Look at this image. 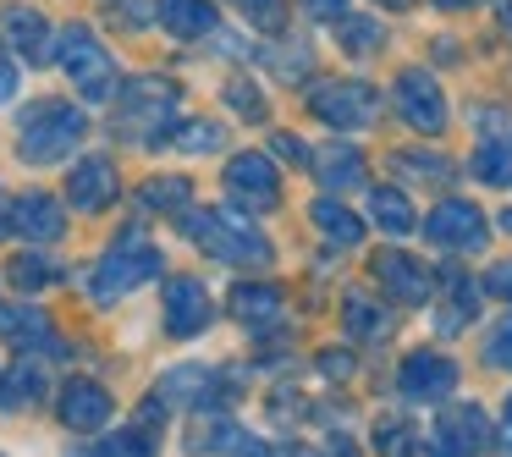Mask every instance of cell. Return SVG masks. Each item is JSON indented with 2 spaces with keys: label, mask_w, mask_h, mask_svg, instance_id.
<instances>
[{
  "label": "cell",
  "mask_w": 512,
  "mask_h": 457,
  "mask_svg": "<svg viewBox=\"0 0 512 457\" xmlns=\"http://www.w3.org/2000/svg\"><path fill=\"white\" fill-rule=\"evenodd\" d=\"M177 226H182V237H193V243H199L210 259H221V265H270V259H276L270 237L259 232L254 221H243V215L182 210V215H177Z\"/></svg>",
  "instance_id": "cell-1"
},
{
  "label": "cell",
  "mask_w": 512,
  "mask_h": 457,
  "mask_svg": "<svg viewBox=\"0 0 512 457\" xmlns=\"http://www.w3.org/2000/svg\"><path fill=\"white\" fill-rule=\"evenodd\" d=\"M221 369H204V364H177V369H166L160 375V386H155V397L166 402V408H215V402L226 397V386H221Z\"/></svg>",
  "instance_id": "cell-15"
},
{
  "label": "cell",
  "mask_w": 512,
  "mask_h": 457,
  "mask_svg": "<svg viewBox=\"0 0 512 457\" xmlns=\"http://www.w3.org/2000/svg\"><path fill=\"white\" fill-rule=\"evenodd\" d=\"M50 61H61V72L72 78V89H78L83 100H111V94H116V61H111V50L94 39L89 23H67V28H61Z\"/></svg>",
  "instance_id": "cell-5"
},
{
  "label": "cell",
  "mask_w": 512,
  "mask_h": 457,
  "mask_svg": "<svg viewBox=\"0 0 512 457\" xmlns=\"http://www.w3.org/2000/svg\"><path fill=\"white\" fill-rule=\"evenodd\" d=\"M6 276H12L17 292H45V287H56V281H61V265H56V259H45V254H17L12 265H6Z\"/></svg>",
  "instance_id": "cell-32"
},
{
  "label": "cell",
  "mask_w": 512,
  "mask_h": 457,
  "mask_svg": "<svg viewBox=\"0 0 512 457\" xmlns=\"http://www.w3.org/2000/svg\"><path fill=\"white\" fill-rule=\"evenodd\" d=\"M490 441H496V430H490L479 402H446L441 419H435L441 457H490Z\"/></svg>",
  "instance_id": "cell-9"
},
{
  "label": "cell",
  "mask_w": 512,
  "mask_h": 457,
  "mask_svg": "<svg viewBox=\"0 0 512 457\" xmlns=\"http://www.w3.org/2000/svg\"><path fill=\"white\" fill-rule=\"evenodd\" d=\"M435 6H446V12H468V6H485V0H435Z\"/></svg>",
  "instance_id": "cell-48"
},
{
  "label": "cell",
  "mask_w": 512,
  "mask_h": 457,
  "mask_svg": "<svg viewBox=\"0 0 512 457\" xmlns=\"http://www.w3.org/2000/svg\"><path fill=\"white\" fill-rule=\"evenodd\" d=\"M391 171H408L413 182H446L452 177V160L424 155V149H397V155H391Z\"/></svg>",
  "instance_id": "cell-34"
},
{
  "label": "cell",
  "mask_w": 512,
  "mask_h": 457,
  "mask_svg": "<svg viewBox=\"0 0 512 457\" xmlns=\"http://www.w3.org/2000/svg\"><path fill=\"white\" fill-rule=\"evenodd\" d=\"M0 34H6V50H17L28 67H45L50 50H56V34H50V23L34 12V6H6Z\"/></svg>",
  "instance_id": "cell-17"
},
{
  "label": "cell",
  "mask_w": 512,
  "mask_h": 457,
  "mask_svg": "<svg viewBox=\"0 0 512 457\" xmlns=\"http://www.w3.org/2000/svg\"><path fill=\"white\" fill-rule=\"evenodd\" d=\"M6 221H12V232H23L28 243H56L61 232H67V210H61L50 193H17L12 210H6Z\"/></svg>",
  "instance_id": "cell-19"
},
{
  "label": "cell",
  "mask_w": 512,
  "mask_h": 457,
  "mask_svg": "<svg viewBox=\"0 0 512 457\" xmlns=\"http://www.w3.org/2000/svg\"><path fill=\"white\" fill-rule=\"evenodd\" d=\"M331 28H336V45H342L353 61L375 56V50L386 45V34H380V23H375V17H347V12H342Z\"/></svg>",
  "instance_id": "cell-29"
},
{
  "label": "cell",
  "mask_w": 512,
  "mask_h": 457,
  "mask_svg": "<svg viewBox=\"0 0 512 457\" xmlns=\"http://www.w3.org/2000/svg\"><path fill=\"white\" fill-rule=\"evenodd\" d=\"M270 144H276V155H281V160H309V149H303V144H298V138H292V133H276V138H270Z\"/></svg>",
  "instance_id": "cell-44"
},
{
  "label": "cell",
  "mask_w": 512,
  "mask_h": 457,
  "mask_svg": "<svg viewBox=\"0 0 512 457\" xmlns=\"http://www.w3.org/2000/svg\"><path fill=\"white\" fill-rule=\"evenodd\" d=\"M83 133H89V122H83L78 105L39 100V105H28L23 122H17V155H23L28 166H56V160H67L72 149L83 144Z\"/></svg>",
  "instance_id": "cell-2"
},
{
  "label": "cell",
  "mask_w": 512,
  "mask_h": 457,
  "mask_svg": "<svg viewBox=\"0 0 512 457\" xmlns=\"http://www.w3.org/2000/svg\"><path fill=\"white\" fill-rule=\"evenodd\" d=\"M116 193H122V182H116V166L105 155H89V160H78V166H72V177H67L72 210L100 215V210H111V204H116Z\"/></svg>",
  "instance_id": "cell-16"
},
{
  "label": "cell",
  "mask_w": 512,
  "mask_h": 457,
  "mask_svg": "<svg viewBox=\"0 0 512 457\" xmlns=\"http://www.w3.org/2000/svg\"><path fill=\"white\" fill-rule=\"evenodd\" d=\"M485 292H490V298H501V303H512V259H496V265H490Z\"/></svg>",
  "instance_id": "cell-41"
},
{
  "label": "cell",
  "mask_w": 512,
  "mask_h": 457,
  "mask_svg": "<svg viewBox=\"0 0 512 457\" xmlns=\"http://www.w3.org/2000/svg\"><path fill=\"white\" fill-rule=\"evenodd\" d=\"M177 83L166 78H138L116 94V133L133 138V144H160V138L177 127Z\"/></svg>",
  "instance_id": "cell-4"
},
{
  "label": "cell",
  "mask_w": 512,
  "mask_h": 457,
  "mask_svg": "<svg viewBox=\"0 0 512 457\" xmlns=\"http://www.w3.org/2000/svg\"><path fill=\"white\" fill-rule=\"evenodd\" d=\"M413 441H419V430H413L408 419H375V452L380 457H413Z\"/></svg>",
  "instance_id": "cell-36"
},
{
  "label": "cell",
  "mask_w": 512,
  "mask_h": 457,
  "mask_svg": "<svg viewBox=\"0 0 512 457\" xmlns=\"http://www.w3.org/2000/svg\"><path fill=\"white\" fill-rule=\"evenodd\" d=\"M254 28H281V0H232Z\"/></svg>",
  "instance_id": "cell-40"
},
{
  "label": "cell",
  "mask_w": 512,
  "mask_h": 457,
  "mask_svg": "<svg viewBox=\"0 0 512 457\" xmlns=\"http://www.w3.org/2000/svg\"><path fill=\"white\" fill-rule=\"evenodd\" d=\"M265 61H270V72L276 78H287V83H298V78H309L314 72V56H309V45H265Z\"/></svg>",
  "instance_id": "cell-35"
},
{
  "label": "cell",
  "mask_w": 512,
  "mask_h": 457,
  "mask_svg": "<svg viewBox=\"0 0 512 457\" xmlns=\"http://www.w3.org/2000/svg\"><path fill=\"white\" fill-rule=\"evenodd\" d=\"M0 336L17 347V353H50V358H67L56 342V325L45 320V309H34V303H23V309H0Z\"/></svg>",
  "instance_id": "cell-20"
},
{
  "label": "cell",
  "mask_w": 512,
  "mask_h": 457,
  "mask_svg": "<svg viewBox=\"0 0 512 457\" xmlns=\"http://www.w3.org/2000/svg\"><path fill=\"white\" fill-rule=\"evenodd\" d=\"M397 391L408 402H446L457 391V364L446 353H408L397 369Z\"/></svg>",
  "instance_id": "cell-14"
},
{
  "label": "cell",
  "mask_w": 512,
  "mask_h": 457,
  "mask_svg": "<svg viewBox=\"0 0 512 457\" xmlns=\"http://www.w3.org/2000/svg\"><path fill=\"white\" fill-rule=\"evenodd\" d=\"M111 17H122L127 28H138V23H149V6H122V12L111 6Z\"/></svg>",
  "instance_id": "cell-46"
},
{
  "label": "cell",
  "mask_w": 512,
  "mask_h": 457,
  "mask_svg": "<svg viewBox=\"0 0 512 457\" xmlns=\"http://www.w3.org/2000/svg\"><path fill=\"white\" fill-rule=\"evenodd\" d=\"M501 446H507V452H512V397L501 402Z\"/></svg>",
  "instance_id": "cell-47"
},
{
  "label": "cell",
  "mask_w": 512,
  "mask_h": 457,
  "mask_svg": "<svg viewBox=\"0 0 512 457\" xmlns=\"http://www.w3.org/2000/svg\"><path fill=\"white\" fill-rule=\"evenodd\" d=\"M380 6H391V12H408V6H419V0H380Z\"/></svg>",
  "instance_id": "cell-50"
},
{
  "label": "cell",
  "mask_w": 512,
  "mask_h": 457,
  "mask_svg": "<svg viewBox=\"0 0 512 457\" xmlns=\"http://www.w3.org/2000/svg\"><path fill=\"white\" fill-rule=\"evenodd\" d=\"M303 6H309L314 17H325V23H336V17L347 12V0H303Z\"/></svg>",
  "instance_id": "cell-45"
},
{
  "label": "cell",
  "mask_w": 512,
  "mask_h": 457,
  "mask_svg": "<svg viewBox=\"0 0 512 457\" xmlns=\"http://www.w3.org/2000/svg\"><path fill=\"white\" fill-rule=\"evenodd\" d=\"M320 375L347 380V375H353V358H347V353H336V347H325V353H320Z\"/></svg>",
  "instance_id": "cell-43"
},
{
  "label": "cell",
  "mask_w": 512,
  "mask_h": 457,
  "mask_svg": "<svg viewBox=\"0 0 512 457\" xmlns=\"http://www.w3.org/2000/svg\"><path fill=\"white\" fill-rule=\"evenodd\" d=\"M254 435L243 430L237 419H226V413H204V419L188 424V452L193 457H243L254 452Z\"/></svg>",
  "instance_id": "cell-18"
},
{
  "label": "cell",
  "mask_w": 512,
  "mask_h": 457,
  "mask_svg": "<svg viewBox=\"0 0 512 457\" xmlns=\"http://www.w3.org/2000/svg\"><path fill=\"white\" fill-rule=\"evenodd\" d=\"M144 210H160V215H182L193 204V182L188 177H149L144 193H138Z\"/></svg>",
  "instance_id": "cell-31"
},
{
  "label": "cell",
  "mask_w": 512,
  "mask_h": 457,
  "mask_svg": "<svg viewBox=\"0 0 512 457\" xmlns=\"http://www.w3.org/2000/svg\"><path fill=\"white\" fill-rule=\"evenodd\" d=\"M39 397H45V369H39L34 353H23L12 375L0 380V402H6V408H34Z\"/></svg>",
  "instance_id": "cell-26"
},
{
  "label": "cell",
  "mask_w": 512,
  "mask_h": 457,
  "mask_svg": "<svg viewBox=\"0 0 512 457\" xmlns=\"http://www.w3.org/2000/svg\"><path fill=\"white\" fill-rule=\"evenodd\" d=\"M155 452H160V441H155L149 424H127V430L105 435V441L94 446V457H155Z\"/></svg>",
  "instance_id": "cell-33"
},
{
  "label": "cell",
  "mask_w": 512,
  "mask_h": 457,
  "mask_svg": "<svg viewBox=\"0 0 512 457\" xmlns=\"http://www.w3.org/2000/svg\"><path fill=\"white\" fill-rule=\"evenodd\" d=\"M155 23L166 28L171 39L193 45V39L215 34V6L210 0H155Z\"/></svg>",
  "instance_id": "cell-23"
},
{
  "label": "cell",
  "mask_w": 512,
  "mask_h": 457,
  "mask_svg": "<svg viewBox=\"0 0 512 457\" xmlns=\"http://www.w3.org/2000/svg\"><path fill=\"white\" fill-rule=\"evenodd\" d=\"M160 265H166V254H160V248H155V243H149V237L133 226V232L116 237V243L100 254V265L89 270V298L105 309V303L127 298L133 287L155 281V276H160Z\"/></svg>",
  "instance_id": "cell-3"
},
{
  "label": "cell",
  "mask_w": 512,
  "mask_h": 457,
  "mask_svg": "<svg viewBox=\"0 0 512 457\" xmlns=\"http://www.w3.org/2000/svg\"><path fill=\"white\" fill-rule=\"evenodd\" d=\"M380 89L375 83H358V78H347V83H320V89L309 94V111L320 116L325 127H336V133H364V127H375L380 122Z\"/></svg>",
  "instance_id": "cell-6"
},
{
  "label": "cell",
  "mask_w": 512,
  "mask_h": 457,
  "mask_svg": "<svg viewBox=\"0 0 512 457\" xmlns=\"http://www.w3.org/2000/svg\"><path fill=\"white\" fill-rule=\"evenodd\" d=\"M419 226H424V237H430L435 248H452V254H479V248L490 243L485 215H479L468 199H446V204H435V210L424 215Z\"/></svg>",
  "instance_id": "cell-8"
},
{
  "label": "cell",
  "mask_w": 512,
  "mask_h": 457,
  "mask_svg": "<svg viewBox=\"0 0 512 457\" xmlns=\"http://www.w3.org/2000/svg\"><path fill=\"white\" fill-rule=\"evenodd\" d=\"M485 364L490 369H512V314L496 320V331L485 336Z\"/></svg>",
  "instance_id": "cell-39"
},
{
  "label": "cell",
  "mask_w": 512,
  "mask_h": 457,
  "mask_svg": "<svg viewBox=\"0 0 512 457\" xmlns=\"http://www.w3.org/2000/svg\"><path fill=\"white\" fill-rule=\"evenodd\" d=\"M369 215H375V226H380L386 237L419 232V215H413V204L402 199L397 188H375V193H369Z\"/></svg>",
  "instance_id": "cell-27"
},
{
  "label": "cell",
  "mask_w": 512,
  "mask_h": 457,
  "mask_svg": "<svg viewBox=\"0 0 512 457\" xmlns=\"http://www.w3.org/2000/svg\"><path fill=\"white\" fill-rule=\"evenodd\" d=\"M226 199L237 204V210H248V215H270L281 204V177H276V166H270L265 155H232L226 160Z\"/></svg>",
  "instance_id": "cell-7"
},
{
  "label": "cell",
  "mask_w": 512,
  "mask_h": 457,
  "mask_svg": "<svg viewBox=\"0 0 512 457\" xmlns=\"http://www.w3.org/2000/svg\"><path fill=\"white\" fill-rule=\"evenodd\" d=\"M342 320H347V331H353L358 342H386V336H391V314L380 309V303L358 298V292L342 303Z\"/></svg>",
  "instance_id": "cell-30"
},
{
  "label": "cell",
  "mask_w": 512,
  "mask_h": 457,
  "mask_svg": "<svg viewBox=\"0 0 512 457\" xmlns=\"http://www.w3.org/2000/svg\"><path fill=\"white\" fill-rule=\"evenodd\" d=\"M441 287H446V303H441V314H435V331L452 336V331H463V325H474L479 320V287L463 276V265H441Z\"/></svg>",
  "instance_id": "cell-21"
},
{
  "label": "cell",
  "mask_w": 512,
  "mask_h": 457,
  "mask_svg": "<svg viewBox=\"0 0 512 457\" xmlns=\"http://www.w3.org/2000/svg\"><path fill=\"white\" fill-rule=\"evenodd\" d=\"M468 171L485 188H512V138H485L474 149V160H468Z\"/></svg>",
  "instance_id": "cell-28"
},
{
  "label": "cell",
  "mask_w": 512,
  "mask_h": 457,
  "mask_svg": "<svg viewBox=\"0 0 512 457\" xmlns=\"http://www.w3.org/2000/svg\"><path fill=\"white\" fill-rule=\"evenodd\" d=\"M413 457H441V446H435V441H413Z\"/></svg>",
  "instance_id": "cell-49"
},
{
  "label": "cell",
  "mask_w": 512,
  "mask_h": 457,
  "mask_svg": "<svg viewBox=\"0 0 512 457\" xmlns=\"http://www.w3.org/2000/svg\"><path fill=\"white\" fill-rule=\"evenodd\" d=\"M215 320V303L210 292H204L199 276H171L166 281V331L177 336V342H193V336H204Z\"/></svg>",
  "instance_id": "cell-11"
},
{
  "label": "cell",
  "mask_w": 512,
  "mask_h": 457,
  "mask_svg": "<svg viewBox=\"0 0 512 457\" xmlns=\"http://www.w3.org/2000/svg\"><path fill=\"white\" fill-rule=\"evenodd\" d=\"M6 232H12V221H6V215H0V237H6Z\"/></svg>",
  "instance_id": "cell-51"
},
{
  "label": "cell",
  "mask_w": 512,
  "mask_h": 457,
  "mask_svg": "<svg viewBox=\"0 0 512 457\" xmlns=\"http://www.w3.org/2000/svg\"><path fill=\"white\" fill-rule=\"evenodd\" d=\"M501 226H507V232H512V210H507V215H501Z\"/></svg>",
  "instance_id": "cell-52"
},
{
  "label": "cell",
  "mask_w": 512,
  "mask_h": 457,
  "mask_svg": "<svg viewBox=\"0 0 512 457\" xmlns=\"http://www.w3.org/2000/svg\"><path fill=\"white\" fill-rule=\"evenodd\" d=\"M375 281H380V292H386L391 303H402V309H424L430 303V292H435V281H430V270H424V259H413V254H402V248H391V254H375Z\"/></svg>",
  "instance_id": "cell-10"
},
{
  "label": "cell",
  "mask_w": 512,
  "mask_h": 457,
  "mask_svg": "<svg viewBox=\"0 0 512 457\" xmlns=\"http://www.w3.org/2000/svg\"><path fill=\"white\" fill-rule=\"evenodd\" d=\"M111 408L116 402L100 380H67V386L56 391V419L78 435H100L105 424H111Z\"/></svg>",
  "instance_id": "cell-13"
},
{
  "label": "cell",
  "mask_w": 512,
  "mask_h": 457,
  "mask_svg": "<svg viewBox=\"0 0 512 457\" xmlns=\"http://www.w3.org/2000/svg\"><path fill=\"white\" fill-rule=\"evenodd\" d=\"M221 127H215V122H188V127H182V138H177V149H182V155H215V149H221Z\"/></svg>",
  "instance_id": "cell-38"
},
{
  "label": "cell",
  "mask_w": 512,
  "mask_h": 457,
  "mask_svg": "<svg viewBox=\"0 0 512 457\" xmlns=\"http://www.w3.org/2000/svg\"><path fill=\"white\" fill-rule=\"evenodd\" d=\"M226 105H232L237 116H248V122H265V116H270L265 94H259L254 83H243V78H237V83H226Z\"/></svg>",
  "instance_id": "cell-37"
},
{
  "label": "cell",
  "mask_w": 512,
  "mask_h": 457,
  "mask_svg": "<svg viewBox=\"0 0 512 457\" xmlns=\"http://www.w3.org/2000/svg\"><path fill=\"white\" fill-rule=\"evenodd\" d=\"M397 111L413 133H446V94H441V83L419 67H408L397 78Z\"/></svg>",
  "instance_id": "cell-12"
},
{
  "label": "cell",
  "mask_w": 512,
  "mask_h": 457,
  "mask_svg": "<svg viewBox=\"0 0 512 457\" xmlns=\"http://www.w3.org/2000/svg\"><path fill=\"white\" fill-rule=\"evenodd\" d=\"M314 160V177L325 182V188H336V193H347V188H364V155H358V144H325L320 155H309Z\"/></svg>",
  "instance_id": "cell-24"
},
{
  "label": "cell",
  "mask_w": 512,
  "mask_h": 457,
  "mask_svg": "<svg viewBox=\"0 0 512 457\" xmlns=\"http://www.w3.org/2000/svg\"><path fill=\"white\" fill-rule=\"evenodd\" d=\"M17 83H23V78H17V56H12L6 45H0V105H12Z\"/></svg>",
  "instance_id": "cell-42"
},
{
  "label": "cell",
  "mask_w": 512,
  "mask_h": 457,
  "mask_svg": "<svg viewBox=\"0 0 512 457\" xmlns=\"http://www.w3.org/2000/svg\"><path fill=\"white\" fill-rule=\"evenodd\" d=\"M281 309H287V292H281L276 281H237V287H232V314L243 325H254V331L276 325Z\"/></svg>",
  "instance_id": "cell-22"
},
{
  "label": "cell",
  "mask_w": 512,
  "mask_h": 457,
  "mask_svg": "<svg viewBox=\"0 0 512 457\" xmlns=\"http://www.w3.org/2000/svg\"><path fill=\"white\" fill-rule=\"evenodd\" d=\"M314 226H320V237H331L336 248H358L364 243V221H358L347 204H336V199H314Z\"/></svg>",
  "instance_id": "cell-25"
}]
</instances>
